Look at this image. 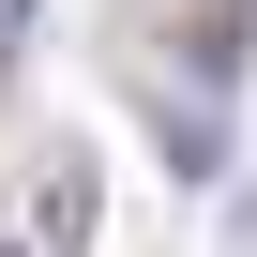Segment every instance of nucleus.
<instances>
[{
	"instance_id": "5",
	"label": "nucleus",
	"mask_w": 257,
	"mask_h": 257,
	"mask_svg": "<svg viewBox=\"0 0 257 257\" xmlns=\"http://www.w3.org/2000/svg\"><path fill=\"white\" fill-rule=\"evenodd\" d=\"M0 16H16V31H31V0H0Z\"/></svg>"
},
{
	"instance_id": "2",
	"label": "nucleus",
	"mask_w": 257,
	"mask_h": 257,
	"mask_svg": "<svg viewBox=\"0 0 257 257\" xmlns=\"http://www.w3.org/2000/svg\"><path fill=\"white\" fill-rule=\"evenodd\" d=\"M31 242H46V257H76V242H91V152H61V167H46V197H31Z\"/></svg>"
},
{
	"instance_id": "3",
	"label": "nucleus",
	"mask_w": 257,
	"mask_h": 257,
	"mask_svg": "<svg viewBox=\"0 0 257 257\" xmlns=\"http://www.w3.org/2000/svg\"><path fill=\"white\" fill-rule=\"evenodd\" d=\"M152 152H167L182 182H212V167H227V137H212V106H197V91H167V106H152Z\"/></svg>"
},
{
	"instance_id": "1",
	"label": "nucleus",
	"mask_w": 257,
	"mask_h": 257,
	"mask_svg": "<svg viewBox=\"0 0 257 257\" xmlns=\"http://www.w3.org/2000/svg\"><path fill=\"white\" fill-rule=\"evenodd\" d=\"M257 61V0H197L182 16V76H242Z\"/></svg>"
},
{
	"instance_id": "4",
	"label": "nucleus",
	"mask_w": 257,
	"mask_h": 257,
	"mask_svg": "<svg viewBox=\"0 0 257 257\" xmlns=\"http://www.w3.org/2000/svg\"><path fill=\"white\" fill-rule=\"evenodd\" d=\"M0 76H16V16H0Z\"/></svg>"
}]
</instances>
